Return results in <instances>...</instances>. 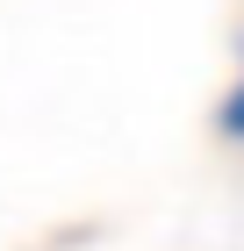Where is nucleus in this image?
I'll return each mask as SVG.
<instances>
[{
  "instance_id": "1",
  "label": "nucleus",
  "mask_w": 244,
  "mask_h": 251,
  "mask_svg": "<svg viewBox=\"0 0 244 251\" xmlns=\"http://www.w3.org/2000/svg\"><path fill=\"white\" fill-rule=\"evenodd\" d=\"M223 136H237V144H244V79H237V94L223 100Z\"/></svg>"
}]
</instances>
